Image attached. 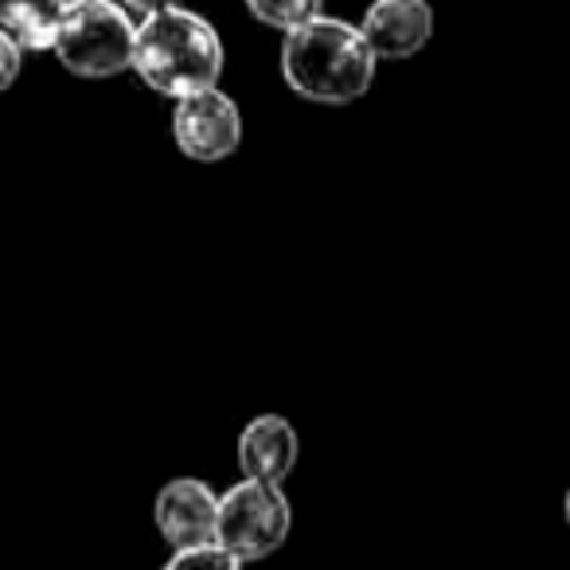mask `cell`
<instances>
[{
    "instance_id": "1",
    "label": "cell",
    "mask_w": 570,
    "mask_h": 570,
    "mask_svg": "<svg viewBox=\"0 0 570 570\" xmlns=\"http://www.w3.org/2000/svg\"><path fill=\"white\" fill-rule=\"evenodd\" d=\"M375 51L360 24L313 17L282 40V79L297 98L317 106H352L375 82Z\"/></svg>"
},
{
    "instance_id": "2",
    "label": "cell",
    "mask_w": 570,
    "mask_h": 570,
    "mask_svg": "<svg viewBox=\"0 0 570 570\" xmlns=\"http://www.w3.org/2000/svg\"><path fill=\"white\" fill-rule=\"evenodd\" d=\"M223 40L204 17L188 9H157L141 17L134 36V67L129 71L149 90L165 98H184L196 90L219 87Z\"/></svg>"
},
{
    "instance_id": "3",
    "label": "cell",
    "mask_w": 570,
    "mask_h": 570,
    "mask_svg": "<svg viewBox=\"0 0 570 570\" xmlns=\"http://www.w3.org/2000/svg\"><path fill=\"white\" fill-rule=\"evenodd\" d=\"M134 36L137 24L126 4L75 0L51 51L75 79H114L134 67Z\"/></svg>"
},
{
    "instance_id": "4",
    "label": "cell",
    "mask_w": 570,
    "mask_h": 570,
    "mask_svg": "<svg viewBox=\"0 0 570 570\" xmlns=\"http://www.w3.org/2000/svg\"><path fill=\"white\" fill-rule=\"evenodd\" d=\"M294 528V508L282 484L274 481H250L235 484L219 497V515H215V539L227 551L238 554V562L266 559L289 539Z\"/></svg>"
},
{
    "instance_id": "5",
    "label": "cell",
    "mask_w": 570,
    "mask_h": 570,
    "mask_svg": "<svg viewBox=\"0 0 570 570\" xmlns=\"http://www.w3.org/2000/svg\"><path fill=\"white\" fill-rule=\"evenodd\" d=\"M173 137L184 157L215 165V160H227L243 141V114H238L235 98L223 95L219 87L196 90V95L176 98Z\"/></svg>"
},
{
    "instance_id": "6",
    "label": "cell",
    "mask_w": 570,
    "mask_h": 570,
    "mask_svg": "<svg viewBox=\"0 0 570 570\" xmlns=\"http://www.w3.org/2000/svg\"><path fill=\"white\" fill-rule=\"evenodd\" d=\"M360 32L372 43L375 59H411L434 36V9L430 0H372Z\"/></svg>"
},
{
    "instance_id": "7",
    "label": "cell",
    "mask_w": 570,
    "mask_h": 570,
    "mask_svg": "<svg viewBox=\"0 0 570 570\" xmlns=\"http://www.w3.org/2000/svg\"><path fill=\"white\" fill-rule=\"evenodd\" d=\"M215 515H219V497L204 481H191V476L168 481L157 492V504H153V520H157L160 535L173 547L215 539Z\"/></svg>"
},
{
    "instance_id": "8",
    "label": "cell",
    "mask_w": 570,
    "mask_h": 570,
    "mask_svg": "<svg viewBox=\"0 0 570 570\" xmlns=\"http://www.w3.org/2000/svg\"><path fill=\"white\" fill-rule=\"evenodd\" d=\"M297 458H302V442L282 414H262V419L246 422L243 434H238V469L250 481L282 484L294 473Z\"/></svg>"
},
{
    "instance_id": "9",
    "label": "cell",
    "mask_w": 570,
    "mask_h": 570,
    "mask_svg": "<svg viewBox=\"0 0 570 570\" xmlns=\"http://www.w3.org/2000/svg\"><path fill=\"white\" fill-rule=\"evenodd\" d=\"M71 0H0V28L28 51H51Z\"/></svg>"
},
{
    "instance_id": "10",
    "label": "cell",
    "mask_w": 570,
    "mask_h": 570,
    "mask_svg": "<svg viewBox=\"0 0 570 570\" xmlns=\"http://www.w3.org/2000/svg\"><path fill=\"white\" fill-rule=\"evenodd\" d=\"M243 4L258 24L277 28V32H289V28L321 17L325 9V0H243Z\"/></svg>"
},
{
    "instance_id": "11",
    "label": "cell",
    "mask_w": 570,
    "mask_h": 570,
    "mask_svg": "<svg viewBox=\"0 0 570 570\" xmlns=\"http://www.w3.org/2000/svg\"><path fill=\"white\" fill-rule=\"evenodd\" d=\"M235 567H238V554L227 551L219 539L176 547V554L168 559V570H235Z\"/></svg>"
},
{
    "instance_id": "12",
    "label": "cell",
    "mask_w": 570,
    "mask_h": 570,
    "mask_svg": "<svg viewBox=\"0 0 570 570\" xmlns=\"http://www.w3.org/2000/svg\"><path fill=\"white\" fill-rule=\"evenodd\" d=\"M24 71V48L0 28V90H9Z\"/></svg>"
},
{
    "instance_id": "13",
    "label": "cell",
    "mask_w": 570,
    "mask_h": 570,
    "mask_svg": "<svg viewBox=\"0 0 570 570\" xmlns=\"http://www.w3.org/2000/svg\"><path fill=\"white\" fill-rule=\"evenodd\" d=\"M129 12H137V17H149V12L157 9H168V4H176V0H121Z\"/></svg>"
},
{
    "instance_id": "14",
    "label": "cell",
    "mask_w": 570,
    "mask_h": 570,
    "mask_svg": "<svg viewBox=\"0 0 570 570\" xmlns=\"http://www.w3.org/2000/svg\"><path fill=\"white\" fill-rule=\"evenodd\" d=\"M562 512H567V523H570V489H567V504H562Z\"/></svg>"
},
{
    "instance_id": "15",
    "label": "cell",
    "mask_w": 570,
    "mask_h": 570,
    "mask_svg": "<svg viewBox=\"0 0 570 570\" xmlns=\"http://www.w3.org/2000/svg\"><path fill=\"white\" fill-rule=\"evenodd\" d=\"M71 4H75V0H71Z\"/></svg>"
}]
</instances>
